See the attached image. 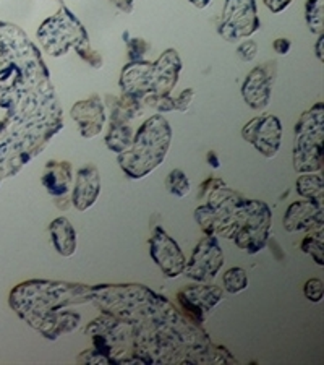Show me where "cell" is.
Listing matches in <instances>:
<instances>
[{
  "mask_svg": "<svg viewBox=\"0 0 324 365\" xmlns=\"http://www.w3.org/2000/svg\"><path fill=\"white\" fill-rule=\"evenodd\" d=\"M103 314L132 325L137 364H222L226 347L211 343L202 325L143 284L93 286Z\"/></svg>",
  "mask_w": 324,
  "mask_h": 365,
  "instance_id": "6da1fadb",
  "label": "cell"
},
{
  "mask_svg": "<svg viewBox=\"0 0 324 365\" xmlns=\"http://www.w3.org/2000/svg\"><path fill=\"white\" fill-rule=\"evenodd\" d=\"M63 128V110L51 78L21 91L0 120V184L43 153Z\"/></svg>",
  "mask_w": 324,
  "mask_h": 365,
  "instance_id": "7a4b0ae2",
  "label": "cell"
},
{
  "mask_svg": "<svg viewBox=\"0 0 324 365\" xmlns=\"http://www.w3.org/2000/svg\"><path fill=\"white\" fill-rule=\"evenodd\" d=\"M93 286L49 279L20 282L9 294L11 310L28 327L51 341L78 328L81 315L68 307L93 302Z\"/></svg>",
  "mask_w": 324,
  "mask_h": 365,
  "instance_id": "3957f363",
  "label": "cell"
},
{
  "mask_svg": "<svg viewBox=\"0 0 324 365\" xmlns=\"http://www.w3.org/2000/svg\"><path fill=\"white\" fill-rule=\"evenodd\" d=\"M172 141V127L162 114L150 117L133 135L130 148L119 153L117 161L130 179H143L166 160Z\"/></svg>",
  "mask_w": 324,
  "mask_h": 365,
  "instance_id": "277c9868",
  "label": "cell"
},
{
  "mask_svg": "<svg viewBox=\"0 0 324 365\" xmlns=\"http://www.w3.org/2000/svg\"><path fill=\"white\" fill-rule=\"evenodd\" d=\"M206 198H208L206 203L199 205L194 210V220L198 226L203 229L206 235L232 240L235 231H237L244 197L227 185H221L209 192Z\"/></svg>",
  "mask_w": 324,
  "mask_h": 365,
  "instance_id": "5b68a950",
  "label": "cell"
},
{
  "mask_svg": "<svg viewBox=\"0 0 324 365\" xmlns=\"http://www.w3.org/2000/svg\"><path fill=\"white\" fill-rule=\"evenodd\" d=\"M324 141V104L320 101L300 115L293 141V169L300 174L321 173Z\"/></svg>",
  "mask_w": 324,
  "mask_h": 365,
  "instance_id": "8992f818",
  "label": "cell"
},
{
  "mask_svg": "<svg viewBox=\"0 0 324 365\" xmlns=\"http://www.w3.org/2000/svg\"><path fill=\"white\" fill-rule=\"evenodd\" d=\"M93 341V349L108 359L109 364H135L132 325L114 315L103 314L85 328Z\"/></svg>",
  "mask_w": 324,
  "mask_h": 365,
  "instance_id": "52a82bcc",
  "label": "cell"
},
{
  "mask_svg": "<svg viewBox=\"0 0 324 365\" xmlns=\"http://www.w3.org/2000/svg\"><path fill=\"white\" fill-rule=\"evenodd\" d=\"M36 36L41 47L51 57H62L70 49L90 41L83 23L76 19V15L63 2L57 14L41 23Z\"/></svg>",
  "mask_w": 324,
  "mask_h": 365,
  "instance_id": "ba28073f",
  "label": "cell"
},
{
  "mask_svg": "<svg viewBox=\"0 0 324 365\" xmlns=\"http://www.w3.org/2000/svg\"><path fill=\"white\" fill-rule=\"evenodd\" d=\"M271 227H273V211L269 205L259 200L244 198L240 206L237 231L232 240L240 250L255 255L266 247Z\"/></svg>",
  "mask_w": 324,
  "mask_h": 365,
  "instance_id": "9c48e42d",
  "label": "cell"
},
{
  "mask_svg": "<svg viewBox=\"0 0 324 365\" xmlns=\"http://www.w3.org/2000/svg\"><path fill=\"white\" fill-rule=\"evenodd\" d=\"M261 23H259L256 0H226L224 10L217 25L221 36L234 43L237 39H245L255 34Z\"/></svg>",
  "mask_w": 324,
  "mask_h": 365,
  "instance_id": "30bf717a",
  "label": "cell"
},
{
  "mask_svg": "<svg viewBox=\"0 0 324 365\" xmlns=\"http://www.w3.org/2000/svg\"><path fill=\"white\" fill-rule=\"evenodd\" d=\"M224 267V252L216 235H206L187 260L184 274L197 282H211Z\"/></svg>",
  "mask_w": 324,
  "mask_h": 365,
  "instance_id": "8fae6325",
  "label": "cell"
},
{
  "mask_svg": "<svg viewBox=\"0 0 324 365\" xmlns=\"http://www.w3.org/2000/svg\"><path fill=\"white\" fill-rule=\"evenodd\" d=\"M222 296L224 292L221 287L211 282H199L177 292V300L182 310L185 312V317L197 325H203L209 312L222 300Z\"/></svg>",
  "mask_w": 324,
  "mask_h": 365,
  "instance_id": "7c38bea8",
  "label": "cell"
},
{
  "mask_svg": "<svg viewBox=\"0 0 324 365\" xmlns=\"http://www.w3.org/2000/svg\"><path fill=\"white\" fill-rule=\"evenodd\" d=\"M241 137L261 153L264 158H274L282 145V123L273 114L258 115L245 123Z\"/></svg>",
  "mask_w": 324,
  "mask_h": 365,
  "instance_id": "4fadbf2b",
  "label": "cell"
},
{
  "mask_svg": "<svg viewBox=\"0 0 324 365\" xmlns=\"http://www.w3.org/2000/svg\"><path fill=\"white\" fill-rule=\"evenodd\" d=\"M150 255L167 278L174 279L184 274L187 257L175 239L170 237L161 226L155 229L150 239Z\"/></svg>",
  "mask_w": 324,
  "mask_h": 365,
  "instance_id": "5bb4252c",
  "label": "cell"
},
{
  "mask_svg": "<svg viewBox=\"0 0 324 365\" xmlns=\"http://www.w3.org/2000/svg\"><path fill=\"white\" fill-rule=\"evenodd\" d=\"M276 62L261 63L251 70L246 75V78L241 85V96H244L245 103L250 106L251 109L261 110L268 108L271 101V94H273V85L276 80Z\"/></svg>",
  "mask_w": 324,
  "mask_h": 365,
  "instance_id": "9a60e30c",
  "label": "cell"
},
{
  "mask_svg": "<svg viewBox=\"0 0 324 365\" xmlns=\"http://www.w3.org/2000/svg\"><path fill=\"white\" fill-rule=\"evenodd\" d=\"M324 226V203L316 200H298L288 205L284 215L287 232H311Z\"/></svg>",
  "mask_w": 324,
  "mask_h": 365,
  "instance_id": "2e32d148",
  "label": "cell"
},
{
  "mask_svg": "<svg viewBox=\"0 0 324 365\" xmlns=\"http://www.w3.org/2000/svg\"><path fill=\"white\" fill-rule=\"evenodd\" d=\"M72 119L78 123L80 135L83 138H94L103 132L105 119V104L98 94H91L90 98L75 103L70 110Z\"/></svg>",
  "mask_w": 324,
  "mask_h": 365,
  "instance_id": "e0dca14e",
  "label": "cell"
},
{
  "mask_svg": "<svg viewBox=\"0 0 324 365\" xmlns=\"http://www.w3.org/2000/svg\"><path fill=\"white\" fill-rule=\"evenodd\" d=\"M34 43L14 23L0 21V75L7 72Z\"/></svg>",
  "mask_w": 324,
  "mask_h": 365,
  "instance_id": "ac0fdd59",
  "label": "cell"
},
{
  "mask_svg": "<svg viewBox=\"0 0 324 365\" xmlns=\"http://www.w3.org/2000/svg\"><path fill=\"white\" fill-rule=\"evenodd\" d=\"M182 61L175 49H167L152 63V93L169 96L179 83Z\"/></svg>",
  "mask_w": 324,
  "mask_h": 365,
  "instance_id": "d6986e66",
  "label": "cell"
},
{
  "mask_svg": "<svg viewBox=\"0 0 324 365\" xmlns=\"http://www.w3.org/2000/svg\"><path fill=\"white\" fill-rule=\"evenodd\" d=\"M101 193V174L96 166H83L76 173L72 190V205L78 211H88Z\"/></svg>",
  "mask_w": 324,
  "mask_h": 365,
  "instance_id": "ffe728a7",
  "label": "cell"
},
{
  "mask_svg": "<svg viewBox=\"0 0 324 365\" xmlns=\"http://www.w3.org/2000/svg\"><path fill=\"white\" fill-rule=\"evenodd\" d=\"M119 86L123 94L141 101L146 94L152 93V63L145 61L130 62L122 68Z\"/></svg>",
  "mask_w": 324,
  "mask_h": 365,
  "instance_id": "44dd1931",
  "label": "cell"
},
{
  "mask_svg": "<svg viewBox=\"0 0 324 365\" xmlns=\"http://www.w3.org/2000/svg\"><path fill=\"white\" fill-rule=\"evenodd\" d=\"M41 184L54 198H63L72 190L73 185V166L70 161L52 160L46 164Z\"/></svg>",
  "mask_w": 324,
  "mask_h": 365,
  "instance_id": "7402d4cb",
  "label": "cell"
},
{
  "mask_svg": "<svg viewBox=\"0 0 324 365\" xmlns=\"http://www.w3.org/2000/svg\"><path fill=\"white\" fill-rule=\"evenodd\" d=\"M49 234L54 244V249L65 258L75 255L76 247H78V237H76V231L72 222L67 217L58 216L49 225Z\"/></svg>",
  "mask_w": 324,
  "mask_h": 365,
  "instance_id": "603a6c76",
  "label": "cell"
},
{
  "mask_svg": "<svg viewBox=\"0 0 324 365\" xmlns=\"http://www.w3.org/2000/svg\"><path fill=\"white\" fill-rule=\"evenodd\" d=\"M133 135L135 132L128 120L110 119L109 130L108 135H105V146H108L110 151L119 155V153L130 148V145H132L133 141Z\"/></svg>",
  "mask_w": 324,
  "mask_h": 365,
  "instance_id": "cb8c5ba5",
  "label": "cell"
},
{
  "mask_svg": "<svg viewBox=\"0 0 324 365\" xmlns=\"http://www.w3.org/2000/svg\"><path fill=\"white\" fill-rule=\"evenodd\" d=\"M297 193L302 198L316 200L323 202L324 200V180L323 175L318 173H306L297 179Z\"/></svg>",
  "mask_w": 324,
  "mask_h": 365,
  "instance_id": "d4e9b609",
  "label": "cell"
},
{
  "mask_svg": "<svg viewBox=\"0 0 324 365\" xmlns=\"http://www.w3.org/2000/svg\"><path fill=\"white\" fill-rule=\"evenodd\" d=\"M305 21L310 31L320 36L324 31V0H306Z\"/></svg>",
  "mask_w": 324,
  "mask_h": 365,
  "instance_id": "484cf974",
  "label": "cell"
},
{
  "mask_svg": "<svg viewBox=\"0 0 324 365\" xmlns=\"http://www.w3.org/2000/svg\"><path fill=\"white\" fill-rule=\"evenodd\" d=\"M323 247H324L323 229H316V231L308 232L303 237L302 244H300V249H302V252L313 258V262L320 264V267H324V253H323L324 249Z\"/></svg>",
  "mask_w": 324,
  "mask_h": 365,
  "instance_id": "4316f807",
  "label": "cell"
},
{
  "mask_svg": "<svg viewBox=\"0 0 324 365\" xmlns=\"http://www.w3.org/2000/svg\"><path fill=\"white\" fill-rule=\"evenodd\" d=\"M222 284L229 294H240L249 287V274L240 267L229 268L222 276Z\"/></svg>",
  "mask_w": 324,
  "mask_h": 365,
  "instance_id": "83f0119b",
  "label": "cell"
},
{
  "mask_svg": "<svg viewBox=\"0 0 324 365\" xmlns=\"http://www.w3.org/2000/svg\"><path fill=\"white\" fill-rule=\"evenodd\" d=\"M166 188L170 195L184 198L190 192V179H188V175L182 169H174L170 170L166 178Z\"/></svg>",
  "mask_w": 324,
  "mask_h": 365,
  "instance_id": "f1b7e54d",
  "label": "cell"
},
{
  "mask_svg": "<svg viewBox=\"0 0 324 365\" xmlns=\"http://www.w3.org/2000/svg\"><path fill=\"white\" fill-rule=\"evenodd\" d=\"M141 104H146V106H150V108L156 109L159 114L175 110V101H174L172 94H169V96H164V94L150 93V94H146L143 99H141Z\"/></svg>",
  "mask_w": 324,
  "mask_h": 365,
  "instance_id": "f546056e",
  "label": "cell"
},
{
  "mask_svg": "<svg viewBox=\"0 0 324 365\" xmlns=\"http://www.w3.org/2000/svg\"><path fill=\"white\" fill-rule=\"evenodd\" d=\"M125 36V43H127V49H128V57L132 62H138L143 61L145 56L148 54L151 46L148 41H145L143 38H128V31L123 33Z\"/></svg>",
  "mask_w": 324,
  "mask_h": 365,
  "instance_id": "4dcf8cb0",
  "label": "cell"
},
{
  "mask_svg": "<svg viewBox=\"0 0 324 365\" xmlns=\"http://www.w3.org/2000/svg\"><path fill=\"white\" fill-rule=\"evenodd\" d=\"M75 52L78 54L83 61L88 63V66H91L93 68H101L104 66V58L103 56L99 54L98 51L91 49V44L90 41H86V43H81L75 47Z\"/></svg>",
  "mask_w": 324,
  "mask_h": 365,
  "instance_id": "1f68e13d",
  "label": "cell"
},
{
  "mask_svg": "<svg viewBox=\"0 0 324 365\" xmlns=\"http://www.w3.org/2000/svg\"><path fill=\"white\" fill-rule=\"evenodd\" d=\"M303 294L305 297L310 300V302H321L323 300V294H324V284L321 279L318 278H311L305 282L303 286Z\"/></svg>",
  "mask_w": 324,
  "mask_h": 365,
  "instance_id": "d6a6232c",
  "label": "cell"
},
{
  "mask_svg": "<svg viewBox=\"0 0 324 365\" xmlns=\"http://www.w3.org/2000/svg\"><path fill=\"white\" fill-rule=\"evenodd\" d=\"M194 98V91L192 88H187V90L182 91L179 96L174 98L175 101V110H180V113H187L190 109V104Z\"/></svg>",
  "mask_w": 324,
  "mask_h": 365,
  "instance_id": "836d02e7",
  "label": "cell"
},
{
  "mask_svg": "<svg viewBox=\"0 0 324 365\" xmlns=\"http://www.w3.org/2000/svg\"><path fill=\"white\" fill-rule=\"evenodd\" d=\"M237 52H239V56H240L241 61L251 62L253 58H255L256 54H258V44L255 43V41H245V43H241L239 46Z\"/></svg>",
  "mask_w": 324,
  "mask_h": 365,
  "instance_id": "e575fe53",
  "label": "cell"
},
{
  "mask_svg": "<svg viewBox=\"0 0 324 365\" xmlns=\"http://www.w3.org/2000/svg\"><path fill=\"white\" fill-rule=\"evenodd\" d=\"M76 362L78 364H109L108 359L99 354V352H96L94 349L81 352V354L76 357Z\"/></svg>",
  "mask_w": 324,
  "mask_h": 365,
  "instance_id": "d590c367",
  "label": "cell"
},
{
  "mask_svg": "<svg viewBox=\"0 0 324 365\" xmlns=\"http://www.w3.org/2000/svg\"><path fill=\"white\" fill-rule=\"evenodd\" d=\"M221 185H226V182L219 178H209L206 179L202 185H199V190H198V198H206L209 192H213L214 188L221 187Z\"/></svg>",
  "mask_w": 324,
  "mask_h": 365,
  "instance_id": "8d00e7d4",
  "label": "cell"
},
{
  "mask_svg": "<svg viewBox=\"0 0 324 365\" xmlns=\"http://www.w3.org/2000/svg\"><path fill=\"white\" fill-rule=\"evenodd\" d=\"M293 0H264V5L273 11V14H282Z\"/></svg>",
  "mask_w": 324,
  "mask_h": 365,
  "instance_id": "74e56055",
  "label": "cell"
},
{
  "mask_svg": "<svg viewBox=\"0 0 324 365\" xmlns=\"http://www.w3.org/2000/svg\"><path fill=\"white\" fill-rule=\"evenodd\" d=\"M273 47H274V52H278L279 56H287L288 51H291V47H292V43L287 38H278V39H274Z\"/></svg>",
  "mask_w": 324,
  "mask_h": 365,
  "instance_id": "f35d334b",
  "label": "cell"
},
{
  "mask_svg": "<svg viewBox=\"0 0 324 365\" xmlns=\"http://www.w3.org/2000/svg\"><path fill=\"white\" fill-rule=\"evenodd\" d=\"M110 2L114 4L120 11H123V14H132L133 11L135 0H110Z\"/></svg>",
  "mask_w": 324,
  "mask_h": 365,
  "instance_id": "ab89813d",
  "label": "cell"
},
{
  "mask_svg": "<svg viewBox=\"0 0 324 365\" xmlns=\"http://www.w3.org/2000/svg\"><path fill=\"white\" fill-rule=\"evenodd\" d=\"M315 52H316V57L320 58V62H324V36L320 34V38H318V43L315 46Z\"/></svg>",
  "mask_w": 324,
  "mask_h": 365,
  "instance_id": "60d3db41",
  "label": "cell"
},
{
  "mask_svg": "<svg viewBox=\"0 0 324 365\" xmlns=\"http://www.w3.org/2000/svg\"><path fill=\"white\" fill-rule=\"evenodd\" d=\"M208 163H209V166L211 168H214V169H217L221 166V163H219V160H217V155L214 151H209L208 153Z\"/></svg>",
  "mask_w": 324,
  "mask_h": 365,
  "instance_id": "b9f144b4",
  "label": "cell"
},
{
  "mask_svg": "<svg viewBox=\"0 0 324 365\" xmlns=\"http://www.w3.org/2000/svg\"><path fill=\"white\" fill-rule=\"evenodd\" d=\"M188 2L193 4L197 9L203 10V9H206L211 4V0H188Z\"/></svg>",
  "mask_w": 324,
  "mask_h": 365,
  "instance_id": "7bdbcfd3",
  "label": "cell"
},
{
  "mask_svg": "<svg viewBox=\"0 0 324 365\" xmlns=\"http://www.w3.org/2000/svg\"><path fill=\"white\" fill-rule=\"evenodd\" d=\"M57 2H61V4H62V0H57Z\"/></svg>",
  "mask_w": 324,
  "mask_h": 365,
  "instance_id": "ee69618b",
  "label": "cell"
}]
</instances>
